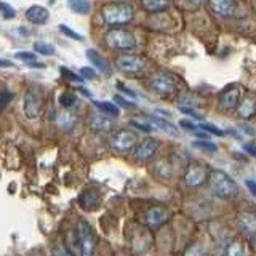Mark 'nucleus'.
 I'll return each instance as SVG.
<instances>
[{
  "instance_id": "38",
  "label": "nucleus",
  "mask_w": 256,
  "mask_h": 256,
  "mask_svg": "<svg viewBox=\"0 0 256 256\" xmlns=\"http://www.w3.org/2000/svg\"><path fill=\"white\" fill-rule=\"evenodd\" d=\"M26 66H29V68H36V69H45V64H44V62H37L36 60H34V61H26Z\"/></svg>"
},
{
  "instance_id": "1",
  "label": "nucleus",
  "mask_w": 256,
  "mask_h": 256,
  "mask_svg": "<svg viewBox=\"0 0 256 256\" xmlns=\"http://www.w3.org/2000/svg\"><path fill=\"white\" fill-rule=\"evenodd\" d=\"M101 16L108 26H124L134 16L133 6L128 2H110L101 8Z\"/></svg>"
},
{
  "instance_id": "26",
  "label": "nucleus",
  "mask_w": 256,
  "mask_h": 256,
  "mask_svg": "<svg viewBox=\"0 0 256 256\" xmlns=\"http://www.w3.org/2000/svg\"><path fill=\"white\" fill-rule=\"evenodd\" d=\"M194 146H196L197 149H202V150H205V152H210V154H213V152L218 150V146H216V144H213V142H210V141H205V140H198V141H196V142H194Z\"/></svg>"
},
{
  "instance_id": "14",
  "label": "nucleus",
  "mask_w": 256,
  "mask_h": 256,
  "mask_svg": "<svg viewBox=\"0 0 256 256\" xmlns=\"http://www.w3.org/2000/svg\"><path fill=\"white\" fill-rule=\"evenodd\" d=\"M212 10L222 18H229L236 12V2L234 0H210Z\"/></svg>"
},
{
  "instance_id": "29",
  "label": "nucleus",
  "mask_w": 256,
  "mask_h": 256,
  "mask_svg": "<svg viewBox=\"0 0 256 256\" xmlns=\"http://www.w3.org/2000/svg\"><path fill=\"white\" fill-rule=\"evenodd\" d=\"M13 100V93L8 92V90H0V112H2L6 106L8 102Z\"/></svg>"
},
{
  "instance_id": "2",
  "label": "nucleus",
  "mask_w": 256,
  "mask_h": 256,
  "mask_svg": "<svg viewBox=\"0 0 256 256\" xmlns=\"http://www.w3.org/2000/svg\"><path fill=\"white\" fill-rule=\"evenodd\" d=\"M210 188L213 190V194L220 198L229 200L234 198L238 192V188L236 181L230 178L229 174H226L221 170H214L210 174Z\"/></svg>"
},
{
  "instance_id": "15",
  "label": "nucleus",
  "mask_w": 256,
  "mask_h": 256,
  "mask_svg": "<svg viewBox=\"0 0 256 256\" xmlns=\"http://www.w3.org/2000/svg\"><path fill=\"white\" fill-rule=\"evenodd\" d=\"M205 178H206V173L204 168L198 165H194L189 168L186 176H184V182H186L189 188H197L200 184H204Z\"/></svg>"
},
{
  "instance_id": "4",
  "label": "nucleus",
  "mask_w": 256,
  "mask_h": 256,
  "mask_svg": "<svg viewBox=\"0 0 256 256\" xmlns=\"http://www.w3.org/2000/svg\"><path fill=\"white\" fill-rule=\"evenodd\" d=\"M136 141H138V138H136L134 132H132V130H120V132H117L110 138L109 146H110L112 150L117 152V154H125V152L133 149Z\"/></svg>"
},
{
  "instance_id": "9",
  "label": "nucleus",
  "mask_w": 256,
  "mask_h": 256,
  "mask_svg": "<svg viewBox=\"0 0 256 256\" xmlns=\"http://www.w3.org/2000/svg\"><path fill=\"white\" fill-rule=\"evenodd\" d=\"M150 85L160 94H170L176 90V80L168 74H156Z\"/></svg>"
},
{
  "instance_id": "39",
  "label": "nucleus",
  "mask_w": 256,
  "mask_h": 256,
  "mask_svg": "<svg viewBox=\"0 0 256 256\" xmlns=\"http://www.w3.org/2000/svg\"><path fill=\"white\" fill-rule=\"evenodd\" d=\"M244 149H245L250 156H256V149H254V146H253V142H246V144H244Z\"/></svg>"
},
{
  "instance_id": "19",
  "label": "nucleus",
  "mask_w": 256,
  "mask_h": 256,
  "mask_svg": "<svg viewBox=\"0 0 256 256\" xmlns=\"http://www.w3.org/2000/svg\"><path fill=\"white\" fill-rule=\"evenodd\" d=\"M237 106H238V117L240 118H250L254 116L256 106H254L253 96H245L242 101H238Z\"/></svg>"
},
{
  "instance_id": "18",
  "label": "nucleus",
  "mask_w": 256,
  "mask_h": 256,
  "mask_svg": "<svg viewBox=\"0 0 256 256\" xmlns=\"http://www.w3.org/2000/svg\"><path fill=\"white\" fill-rule=\"evenodd\" d=\"M238 229L244 232L245 236H253L256 232V218L253 213H244L238 216L237 220Z\"/></svg>"
},
{
  "instance_id": "33",
  "label": "nucleus",
  "mask_w": 256,
  "mask_h": 256,
  "mask_svg": "<svg viewBox=\"0 0 256 256\" xmlns=\"http://www.w3.org/2000/svg\"><path fill=\"white\" fill-rule=\"evenodd\" d=\"M14 58L26 62V61H34L36 60V54L34 53H28V52H20V53L14 54Z\"/></svg>"
},
{
  "instance_id": "34",
  "label": "nucleus",
  "mask_w": 256,
  "mask_h": 256,
  "mask_svg": "<svg viewBox=\"0 0 256 256\" xmlns=\"http://www.w3.org/2000/svg\"><path fill=\"white\" fill-rule=\"evenodd\" d=\"M80 76H82V78L92 80V78L96 77V72H94V69H92V68H82V69H80Z\"/></svg>"
},
{
  "instance_id": "7",
  "label": "nucleus",
  "mask_w": 256,
  "mask_h": 256,
  "mask_svg": "<svg viewBox=\"0 0 256 256\" xmlns=\"http://www.w3.org/2000/svg\"><path fill=\"white\" fill-rule=\"evenodd\" d=\"M22 109H24V116L28 118L34 120L38 117L40 109H42V96L36 90H29L24 94V102H22Z\"/></svg>"
},
{
  "instance_id": "42",
  "label": "nucleus",
  "mask_w": 256,
  "mask_h": 256,
  "mask_svg": "<svg viewBox=\"0 0 256 256\" xmlns=\"http://www.w3.org/2000/svg\"><path fill=\"white\" fill-rule=\"evenodd\" d=\"M246 186H248V189H250L252 194H253V196H256V184H254V181L248 180V181H246Z\"/></svg>"
},
{
  "instance_id": "22",
  "label": "nucleus",
  "mask_w": 256,
  "mask_h": 256,
  "mask_svg": "<svg viewBox=\"0 0 256 256\" xmlns=\"http://www.w3.org/2000/svg\"><path fill=\"white\" fill-rule=\"evenodd\" d=\"M94 106L98 108L102 114L110 116V117H117L120 114V109L116 102H109V101H94Z\"/></svg>"
},
{
  "instance_id": "16",
  "label": "nucleus",
  "mask_w": 256,
  "mask_h": 256,
  "mask_svg": "<svg viewBox=\"0 0 256 256\" xmlns=\"http://www.w3.org/2000/svg\"><path fill=\"white\" fill-rule=\"evenodd\" d=\"M86 58L88 61H90V64H93V66L101 70L102 74H109L110 72V66H109V61L104 58V56L101 53H98L96 50H93V48H90V50H86Z\"/></svg>"
},
{
  "instance_id": "36",
  "label": "nucleus",
  "mask_w": 256,
  "mask_h": 256,
  "mask_svg": "<svg viewBox=\"0 0 256 256\" xmlns=\"http://www.w3.org/2000/svg\"><path fill=\"white\" fill-rule=\"evenodd\" d=\"M114 102L118 104V106H122V108H134V104H133V102H128V101L124 100L120 94H116V96H114Z\"/></svg>"
},
{
  "instance_id": "31",
  "label": "nucleus",
  "mask_w": 256,
  "mask_h": 256,
  "mask_svg": "<svg viewBox=\"0 0 256 256\" xmlns=\"http://www.w3.org/2000/svg\"><path fill=\"white\" fill-rule=\"evenodd\" d=\"M0 10L4 12V16L6 20H10V18H14V14H16V12H14V8L13 6H10L8 4H0Z\"/></svg>"
},
{
  "instance_id": "8",
  "label": "nucleus",
  "mask_w": 256,
  "mask_h": 256,
  "mask_svg": "<svg viewBox=\"0 0 256 256\" xmlns=\"http://www.w3.org/2000/svg\"><path fill=\"white\" fill-rule=\"evenodd\" d=\"M240 86L238 85H230V86H226L224 90L220 93V106L224 109V110H232L237 108V104L240 101Z\"/></svg>"
},
{
  "instance_id": "30",
  "label": "nucleus",
  "mask_w": 256,
  "mask_h": 256,
  "mask_svg": "<svg viewBox=\"0 0 256 256\" xmlns=\"http://www.w3.org/2000/svg\"><path fill=\"white\" fill-rule=\"evenodd\" d=\"M60 72H61V74H62L64 77H66L68 80H72V82H84V78H82V77H78L77 74H74V72L69 70V69H66V68H61Z\"/></svg>"
},
{
  "instance_id": "6",
  "label": "nucleus",
  "mask_w": 256,
  "mask_h": 256,
  "mask_svg": "<svg viewBox=\"0 0 256 256\" xmlns=\"http://www.w3.org/2000/svg\"><path fill=\"white\" fill-rule=\"evenodd\" d=\"M117 68L125 74H140L146 68V61L136 54H122L117 58Z\"/></svg>"
},
{
  "instance_id": "25",
  "label": "nucleus",
  "mask_w": 256,
  "mask_h": 256,
  "mask_svg": "<svg viewBox=\"0 0 256 256\" xmlns=\"http://www.w3.org/2000/svg\"><path fill=\"white\" fill-rule=\"evenodd\" d=\"M60 102H61L62 108L70 109V108H74L76 104H77V96L72 94V93H62L60 96Z\"/></svg>"
},
{
  "instance_id": "45",
  "label": "nucleus",
  "mask_w": 256,
  "mask_h": 256,
  "mask_svg": "<svg viewBox=\"0 0 256 256\" xmlns=\"http://www.w3.org/2000/svg\"><path fill=\"white\" fill-rule=\"evenodd\" d=\"M188 4H190L192 6H198V5H202L204 0H186Z\"/></svg>"
},
{
  "instance_id": "17",
  "label": "nucleus",
  "mask_w": 256,
  "mask_h": 256,
  "mask_svg": "<svg viewBox=\"0 0 256 256\" xmlns=\"http://www.w3.org/2000/svg\"><path fill=\"white\" fill-rule=\"evenodd\" d=\"M26 18H28L32 24H45L46 20H48V10H46L45 6L32 5V6L28 8Z\"/></svg>"
},
{
  "instance_id": "12",
  "label": "nucleus",
  "mask_w": 256,
  "mask_h": 256,
  "mask_svg": "<svg viewBox=\"0 0 256 256\" xmlns=\"http://www.w3.org/2000/svg\"><path fill=\"white\" fill-rule=\"evenodd\" d=\"M100 200H101V196H100L98 190L86 189V190L82 192V196H80L78 202H80V206H82L84 210L92 212V210H94V208H98Z\"/></svg>"
},
{
  "instance_id": "24",
  "label": "nucleus",
  "mask_w": 256,
  "mask_h": 256,
  "mask_svg": "<svg viewBox=\"0 0 256 256\" xmlns=\"http://www.w3.org/2000/svg\"><path fill=\"white\" fill-rule=\"evenodd\" d=\"M76 122H77L76 116L68 114V112H64V114H61L58 117V124H60V126L62 128V130H64V128H66V130H72L74 125H76Z\"/></svg>"
},
{
  "instance_id": "37",
  "label": "nucleus",
  "mask_w": 256,
  "mask_h": 256,
  "mask_svg": "<svg viewBox=\"0 0 256 256\" xmlns=\"http://www.w3.org/2000/svg\"><path fill=\"white\" fill-rule=\"evenodd\" d=\"M180 126L186 128V130H190V132H196V130H197V125H196V124H192V122H189V120H181V122H180Z\"/></svg>"
},
{
  "instance_id": "3",
  "label": "nucleus",
  "mask_w": 256,
  "mask_h": 256,
  "mask_svg": "<svg viewBox=\"0 0 256 256\" xmlns=\"http://www.w3.org/2000/svg\"><path fill=\"white\" fill-rule=\"evenodd\" d=\"M106 44L112 50H132L136 46V38L130 30L124 29H112L106 34Z\"/></svg>"
},
{
  "instance_id": "20",
  "label": "nucleus",
  "mask_w": 256,
  "mask_h": 256,
  "mask_svg": "<svg viewBox=\"0 0 256 256\" xmlns=\"http://www.w3.org/2000/svg\"><path fill=\"white\" fill-rule=\"evenodd\" d=\"M141 4L144 6V10H148L150 13H158V12H165L170 2L168 0H141Z\"/></svg>"
},
{
  "instance_id": "27",
  "label": "nucleus",
  "mask_w": 256,
  "mask_h": 256,
  "mask_svg": "<svg viewBox=\"0 0 256 256\" xmlns=\"http://www.w3.org/2000/svg\"><path fill=\"white\" fill-rule=\"evenodd\" d=\"M34 50L37 53H40V54H45V56L54 54V46L53 45H48V44H42V42L34 44Z\"/></svg>"
},
{
  "instance_id": "46",
  "label": "nucleus",
  "mask_w": 256,
  "mask_h": 256,
  "mask_svg": "<svg viewBox=\"0 0 256 256\" xmlns=\"http://www.w3.org/2000/svg\"><path fill=\"white\" fill-rule=\"evenodd\" d=\"M78 90H80V92H82V93H84L85 96H90V93H88V92L85 90V88H78Z\"/></svg>"
},
{
  "instance_id": "10",
  "label": "nucleus",
  "mask_w": 256,
  "mask_h": 256,
  "mask_svg": "<svg viewBox=\"0 0 256 256\" xmlns=\"http://www.w3.org/2000/svg\"><path fill=\"white\" fill-rule=\"evenodd\" d=\"M90 128L96 133H110L112 130L116 128V124L114 120H112L110 116H106V114H94L90 117V122H88Z\"/></svg>"
},
{
  "instance_id": "23",
  "label": "nucleus",
  "mask_w": 256,
  "mask_h": 256,
  "mask_svg": "<svg viewBox=\"0 0 256 256\" xmlns=\"http://www.w3.org/2000/svg\"><path fill=\"white\" fill-rule=\"evenodd\" d=\"M150 122L154 124L156 126H158L160 130H164L165 133L173 134V136H178V130L174 128V125L170 124V122H166V120H162V118H158V117H154V116H152V117H150Z\"/></svg>"
},
{
  "instance_id": "32",
  "label": "nucleus",
  "mask_w": 256,
  "mask_h": 256,
  "mask_svg": "<svg viewBox=\"0 0 256 256\" xmlns=\"http://www.w3.org/2000/svg\"><path fill=\"white\" fill-rule=\"evenodd\" d=\"M200 126H202V130H205L206 133L218 134V136H222V134H224V132H222V130H220V128H216L214 125H210V124H202Z\"/></svg>"
},
{
  "instance_id": "35",
  "label": "nucleus",
  "mask_w": 256,
  "mask_h": 256,
  "mask_svg": "<svg viewBox=\"0 0 256 256\" xmlns=\"http://www.w3.org/2000/svg\"><path fill=\"white\" fill-rule=\"evenodd\" d=\"M242 252H244V248L240 246L238 242H232L229 245V248H228V253L229 254H242Z\"/></svg>"
},
{
  "instance_id": "5",
  "label": "nucleus",
  "mask_w": 256,
  "mask_h": 256,
  "mask_svg": "<svg viewBox=\"0 0 256 256\" xmlns=\"http://www.w3.org/2000/svg\"><path fill=\"white\" fill-rule=\"evenodd\" d=\"M77 240L80 244V250H82L84 256L93 254L94 250V236L90 228V224L86 221H78L77 224Z\"/></svg>"
},
{
  "instance_id": "40",
  "label": "nucleus",
  "mask_w": 256,
  "mask_h": 256,
  "mask_svg": "<svg viewBox=\"0 0 256 256\" xmlns=\"http://www.w3.org/2000/svg\"><path fill=\"white\" fill-rule=\"evenodd\" d=\"M132 125H133V126H138L140 130L146 132V133H149V132H150V128H149L148 125H144V124H138V122H134V120H133V122H132Z\"/></svg>"
},
{
  "instance_id": "44",
  "label": "nucleus",
  "mask_w": 256,
  "mask_h": 256,
  "mask_svg": "<svg viewBox=\"0 0 256 256\" xmlns=\"http://www.w3.org/2000/svg\"><path fill=\"white\" fill-rule=\"evenodd\" d=\"M118 86H120V88H122V92H124V93H126V94H130V96H132V98H134V93H133L132 90H128V88H125V86H124L122 84H118Z\"/></svg>"
},
{
  "instance_id": "21",
  "label": "nucleus",
  "mask_w": 256,
  "mask_h": 256,
  "mask_svg": "<svg viewBox=\"0 0 256 256\" xmlns=\"http://www.w3.org/2000/svg\"><path fill=\"white\" fill-rule=\"evenodd\" d=\"M68 5L72 12L78 14H88L92 10L90 0H68Z\"/></svg>"
},
{
  "instance_id": "28",
  "label": "nucleus",
  "mask_w": 256,
  "mask_h": 256,
  "mask_svg": "<svg viewBox=\"0 0 256 256\" xmlns=\"http://www.w3.org/2000/svg\"><path fill=\"white\" fill-rule=\"evenodd\" d=\"M60 32H62L64 36L69 37V38H72V40H84L82 36L77 34L76 30H72L69 26H66V24H60Z\"/></svg>"
},
{
  "instance_id": "13",
  "label": "nucleus",
  "mask_w": 256,
  "mask_h": 256,
  "mask_svg": "<svg viewBox=\"0 0 256 256\" xmlns=\"http://www.w3.org/2000/svg\"><path fill=\"white\" fill-rule=\"evenodd\" d=\"M146 222L150 229H157L158 226H162L166 220V212L164 210L162 206H152L146 212Z\"/></svg>"
},
{
  "instance_id": "41",
  "label": "nucleus",
  "mask_w": 256,
  "mask_h": 256,
  "mask_svg": "<svg viewBox=\"0 0 256 256\" xmlns=\"http://www.w3.org/2000/svg\"><path fill=\"white\" fill-rule=\"evenodd\" d=\"M181 112H184V114H189V116L196 117V118H198V117H200V116L197 114L196 110H192V109H188V108H181Z\"/></svg>"
},
{
  "instance_id": "11",
  "label": "nucleus",
  "mask_w": 256,
  "mask_h": 256,
  "mask_svg": "<svg viewBox=\"0 0 256 256\" xmlns=\"http://www.w3.org/2000/svg\"><path fill=\"white\" fill-rule=\"evenodd\" d=\"M157 148H158V142L156 140H150V138L144 140V141H141L140 146L134 149V158L140 160V162L150 160L157 152Z\"/></svg>"
},
{
  "instance_id": "43",
  "label": "nucleus",
  "mask_w": 256,
  "mask_h": 256,
  "mask_svg": "<svg viewBox=\"0 0 256 256\" xmlns=\"http://www.w3.org/2000/svg\"><path fill=\"white\" fill-rule=\"evenodd\" d=\"M12 66H13V62H12V61L0 58V68H12Z\"/></svg>"
}]
</instances>
